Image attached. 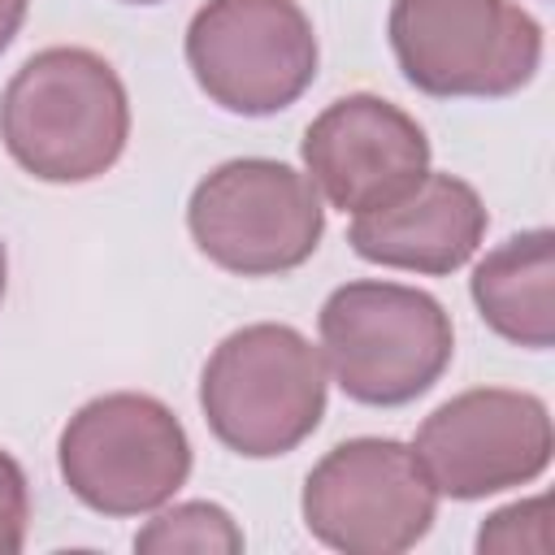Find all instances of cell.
Listing matches in <instances>:
<instances>
[{
    "label": "cell",
    "instance_id": "obj_1",
    "mask_svg": "<svg viewBox=\"0 0 555 555\" xmlns=\"http://www.w3.org/2000/svg\"><path fill=\"white\" fill-rule=\"evenodd\" d=\"M0 139L39 182H91L126 152V87L91 48H43L0 95Z\"/></svg>",
    "mask_w": 555,
    "mask_h": 555
},
{
    "label": "cell",
    "instance_id": "obj_2",
    "mask_svg": "<svg viewBox=\"0 0 555 555\" xmlns=\"http://www.w3.org/2000/svg\"><path fill=\"white\" fill-rule=\"evenodd\" d=\"M330 369L295 325L256 321L225 334L204 373L199 408L221 447L247 460L295 451L325 416Z\"/></svg>",
    "mask_w": 555,
    "mask_h": 555
},
{
    "label": "cell",
    "instance_id": "obj_3",
    "mask_svg": "<svg viewBox=\"0 0 555 555\" xmlns=\"http://www.w3.org/2000/svg\"><path fill=\"white\" fill-rule=\"evenodd\" d=\"M321 356L347 399L364 408H403L421 399L451 364L455 330L447 308L403 282H343L317 317Z\"/></svg>",
    "mask_w": 555,
    "mask_h": 555
},
{
    "label": "cell",
    "instance_id": "obj_4",
    "mask_svg": "<svg viewBox=\"0 0 555 555\" xmlns=\"http://www.w3.org/2000/svg\"><path fill=\"white\" fill-rule=\"evenodd\" d=\"M390 52L434 100H499L533 82L542 26L512 0H395Z\"/></svg>",
    "mask_w": 555,
    "mask_h": 555
},
{
    "label": "cell",
    "instance_id": "obj_5",
    "mask_svg": "<svg viewBox=\"0 0 555 555\" xmlns=\"http://www.w3.org/2000/svg\"><path fill=\"white\" fill-rule=\"evenodd\" d=\"M61 481L100 516H143L165 507L191 477V438L173 408L117 390L82 403L56 442Z\"/></svg>",
    "mask_w": 555,
    "mask_h": 555
},
{
    "label": "cell",
    "instance_id": "obj_6",
    "mask_svg": "<svg viewBox=\"0 0 555 555\" xmlns=\"http://www.w3.org/2000/svg\"><path fill=\"white\" fill-rule=\"evenodd\" d=\"M186 230L217 269L278 278L317 251L325 208L308 173L269 156H238L195 182Z\"/></svg>",
    "mask_w": 555,
    "mask_h": 555
},
{
    "label": "cell",
    "instance_id": "obj_7",
    "mask_svg": "<svg viewBox=\"0 0 555 555\" xmlns=\"http://www.w3.org/2000/svg\"><path fill=\"white\" fill-rule=\"evenodd\" d=\"M299 507L308 533L330 551L399 555L429 533L438 490L408 442L347 438L312 464Z\"/></svg>",
    "mask_w": 555,
    "mask_h": 555
},
{
    "label": "cell",
    "instance_id": "obj_8",
    "mask_svg": "<svg viewBox=\"0 0 555 555\" xmlns=\"http://www.w3.org/2000/svg\"><path fill=\"white\" fill-rule=\"evenodd\" d=\"M199 91L238 117L291 108L317 78V35L299 0H208L186 26Z\"/></svg>",
    "mask_w": 555,
    "mask_h": 555
},
{
    "label": "cell",
    "instance_id": "obj_9",
    "mask_svg": "<svg viewBox=\"0 0 555 555\" xmlns=\"http://www.w3.org/2000/svg\"><path fill=\"white\" fill-rule=\"evenodd\" d=\"M429 486L447 499H486L546 473L551 412L529 390L477 386L434 408L412 442Z\"/></svg>",
    "mask_w": 555,
    "mask_h": 555
},
{
    "label": "cell",
    "instance_id": "obj_10",
    "mask_svg": "<svg viewBox=\"0 0 555 555\" xmlns=\"http://www.w3.org/2000/svg\"><path fill=\"white\" fill-rule=\"evenodd\" d=\"M299 152L312 186L351 217L403 199L429 173V139L416 117L369 91L321 108Z\"/></svg>",
    "mask_w": 555,
    "mask_h": 555
},
{
    "label": "cell",
    "instance_id": "obj_11",
    "mask_svg": "<svg viewBox=\"0 0 555 555\" xmlns=\"http://www.w3.org/2000/svg\"><path fill=\"white\" fill-rule=\"evenodd\" d=\"M486 225L490 212L481 195L464 178L429 169L403 199L360 212L347 230V243L369 264L442 278L473 260Z\"/></svg>",
    "mask_w": 555,
    "mask_h": 555
},
{
    "label": "cell",
    "instance_id": "obj_12",
    "mask_svg": "<svg viewBox=\"0 0 555 555\" xmlns=\"http://www.w3.org/2000/svg\"><path fill=\"white\" fill-rule=\"evenodd\" d=\"M481 321L529 351L555 343V234L525 230L486 251L468 278Z\"/></svg>",
    "mask_w": 555,
    "mask_h": 555
},
{
    "label": "cell",
    "instance_id": "obj_13",
    "mask_svg": "<svg viewBox=\"0 0 555 555\" xmlns=\"http://www.w3.org/2000/svg\"><path fill=\"white\" fill-rule=\"evenodd\" d=\"M134 551L143 555H238L243 551V529L234 525V516L217 503H173L169 512L152 516L139 533H134Z\"/></svg>",
    "mask_w": 555,
    "mask_h": 555
},
{
    "label": "cell",
    "instance_id": "obj_14",
    "mask_svg": "<svg viewBox=\"0 0 555 555\" xmlns=\"http://www.w3.org/2000/svg\"><path fill=\"white\" fill-rule=\"evenodd\" d=\"M30 520V486L22 464L0 447V555H17L26 546Z\"/></svg>",
    "mask_w": 555,
    "mask_h": 555
},
{
    "label": "cell",
    "instance_id": "obj_15",
    "mask_svg": "<svg viewBox=\"0 0 555 555\" xmlns=\"http://www.w3.org/2000/svg\"><path fill=\"white\" fill-rule=\"evenodd\" d=\"M525 529H546V499H525L494 512L477 533V551H538Z\"/></svg>",
    "mask_w": 555,
    "mask_h": 555
},
{
    "label": "cell",
    "instance_id": "obj_16",
    "mask_svg": "<svg viewBox=\"0 0 555 555\" xmlns=\"http://www.w3.org/2000/svg\"><path fill=\"white\" fill-rule=\"evenodd\" d=\"M26 4H30V0H0V52L17 39V30H22V22H26Z\"/></svg>",
    "mask_w": 555,
    "mask_h": 555
},
{
    "label": "cell",
    "instance_id": "obj_17",
    "mask_svg": "<svg viewBox=\"0 0 555 555\" xmlns=\"http://www.w3.org/2000/svg\"><path fill=\"white\" fill-rule=\"evenodd\" d=\"M4 282H9V260H4V243H0V299H4Z\"/></svg>",
    "mask_w": 555,
    "mask_h": 555
},
{
    "label": "cell",
    "instance_id": "obj_18",
    "mask_svg": "<svg viewBox=\"0 0 555 555\" xmlns=\"http://www.w3.org/2000/svg\"><path fill=\"white\" fill-rule=\"evenodd\" d=\"M126 4H156V0H126Z\"/></svg>",
    "mask_w": 555,
    "mask_h": 555
}]
</instances>
